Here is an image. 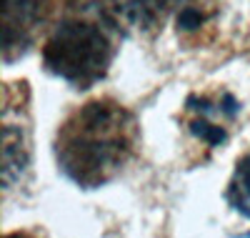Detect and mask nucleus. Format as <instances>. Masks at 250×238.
Returning a JSON list of instances; mask_svg holds the SVG:
<instances>
[{"instance_id":"2","label":"nucleus","mask_w":250,"mask_h":238,"mask_svg":"<svg viewBox=\"0 0 250 238\" xmlns=\"http://www.w3.org/2000/svg\"><path fill=\"white\" fill-rule=\"evenodd\" d=\"M120 28L103 0H70L43 43V66L73 88H90L108 75Z\"/></svg>"},{"instance_id":"7","label":"nucleus","mask_w":250,"mask_h":238,"mask_svg":"<svg viewBox=\"0 0 250 238\" xmlns=\"http://www.w3.org/2000/svg\"><path fill=\"white\" fill-rule=\"evenodd\" d=\"M218 15V0H175L178 35L193 38Z\"/></svg>"},{"instance_id":"1","label":"nucleus","mask_w":250,"mask_h":238,"mask_svg":"<svg viewBox=\"0 0 250 238\" xmlns=\"http://www.w3.org/2000/svg\"><path fill=\"white\" fill-rule=\"evenodd\" d=\"M140 145V125L115 98H93L62 118L55 133L60 173L78 188H103L120 178Z\"/></svg>"},{"instance_id":"3","label":"nucleus","mask_w":250,"mask_h":238,"mask_svg":"<svg viewBox=\"0 0 250 238\" xmlns=\"http://www.w3.org/2000/svg\"><path fill=\"white\" fill-rule=\"evenodd\" d=\"M53 0H3V58L13 63L25 55L48 25Z\"/></svg>"},{"instance_id":"6","label":"nucleus","mask_w":250,"mask_h":238,"mask_svg":"<svg viewBox=\"0 0 250 238\" xmlns=\"http://www.w3.org/2000/svg\"><path fill=\"white\" fill-rule=\"evenodd\" d=\"M120 33L133 38H148L158 33L173 10L175 0H103Z\"/></svg>"},{"instance_id":"4","label":"nucleus","mask_w":250,"mask_h":238,"mask_svg":"<svg viewBox=\"0 0 250 238\" xmlns=\"http://www.w3.org/2000/svg\"><path fill=\"white\" fill-rule=\"evenodd\" d=\"M238 103L230 93L220 95H190L185 103V128L198 143L213 150L225 143L235 120Z\"/></svg>"},{"instance_id":"8","label":"nucleus","mask_w":250,"mask_h":238,"mask_svg":"<svg viewBox=\"0 0 250 238\" xmlns=\"http://www.w3.org/2000/svg\"><path fill=\"white\" fill-rule=\"evenodd\" d=\"M225 201L233 206V211L250 218V153H245L238 161L230 186H228V193H225Z\"/></svg>"},{"instance_id":"5","label":"nucleus","mask_w":250,"mask_h":238,"mask_svg":"<svg viewBox=\"0 0 250 238\" xmlns=\"http://www.w3.org/2000/svg\"><path fill=\"white\" fill-rule=\"evenodd\" d=\"M30 166V125L25 105H13L5 93V111H3V186L5 193L23 181Z\"/></svg>"}]
</instances>
